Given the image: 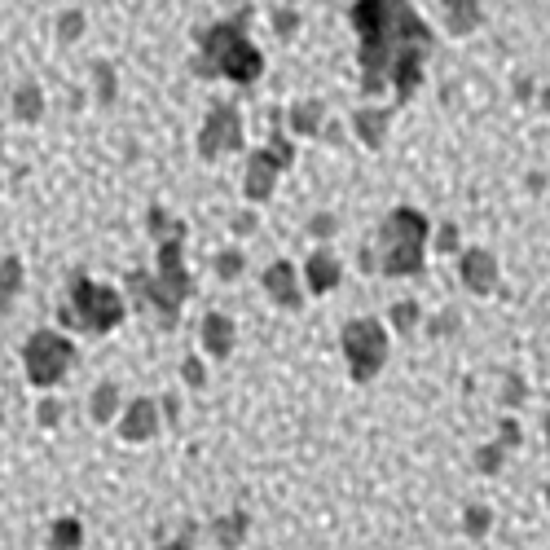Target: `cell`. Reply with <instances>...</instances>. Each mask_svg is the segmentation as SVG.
<instances>
[{
	"label": "cell",
	"instance_id": "cell-1",
	"mask_svg": "<svg viewBox=\"0 0 550 550\" xmlns=\"http://www.w3.org/2000/svg\"><path fill=\"white\" fill-rule=\"evenodd\" d=\"M348 22L361 36V88L383 93L392 84L396 102H410L423 84V62L436 49L432 27L410 9V0H357Z\"/></svg>",
	"mask_w": 550,
	"mask_h": 550
},
{
	"label": "cell",
	"instance_id": "cell-2",
	"mask_svg": "<svg viewBox=\"0 0 550 550\" xmlns=\"http://www.w3.org/2000/svg\"><path fill=\"white\" fill-rule=\"evenodd\" d=\"M198 49H203L194 62L198 75H225L234 84H256L264 71L260 49L247 40V18H225L216 27L198 31Z\"/></svg>",
	"mask_w": 550,
	"mask_h": 550
},
{
	"label": "cell",
	"instance_id": "cell-3",
	"mask_svg": "<svg viewBox=\"0 0 550 550\" xmlns=\"http://www.w3.org/2000/svg\"><path fill=\"white\" fill-rule=\"evenodd\" d=\"M427 216L414 207H396L379 225V256L374 269H383V278H414L423 269V247H427Z\"/></svg>",
	"mask_w": 550,
	"mask_h": 550
},
{
	"label": "cell",
	"instance_id": "cell-4",
	"mask_svg": "<svg viewBox=\"0 0 550 550\" xmlns=\"http://www.w3.org/2000/svg\"><path fill=\"white\" fill-rule=\"evenodd\" d=\"M128 291L159 308L168 326L176 322V317H181V304L190 300V291H194L190 269H185L181 234L163 238V247H159V273H154V278H150V273H132V278H128Z\"/></svg>",
	"mask_w": 550,
	"mask_h": 550
},
{
	"label": "cell",
	"instance_id": "cell-5",
	"mask_svg": "<svg viewBox=\"0 0 550 550\" xmlns=\"http://www.w3.org/2000/svg\"><path fill=\"white\" fill-rule=\"evenodd\" d=\"M75 326H84L88 335H110L119 322H124V295L110 291V286H97L93 278H75L71 282V304Z\"/></svg>",
	"mask_w": 550,
	"mask_h": 550
},
{
	"label": "cell",
	"instance_id": "cell-6",
	"mask_svg": "<svg viewBox=\"0 0 550 550\" xmlns=\"http://www.w3.org/2000/svg\"><path fill=\"white\" fill-rule=\"evenodd\" d=\"M339 344H344L348 374L357 383H370L374 374L383 370V361H388V330H383V322H374V317L348 322L344 335H339Z\"/></svg>",
	"mask_w": 550,
	"mask_h": 550
},
{
	"label": "cell",
	"instance_id": "cell-7",
	"mask_svg": "<svg viewBox=\"0 0 550 550\" xmlns=\"http://www.w3.org/2000/svg\"><path fill=\"white\" fill-rule=\"evenodd\" d=\"M71 366H75V344L58 330H36L27 339V348H22V370H27V379L36 388H53Z\"/></svg>",
	"mask_w": 550,
	"mask_h": 550
},
{
	"label": "cell",
	"instance_id": "cell-8",
	"mask_svg": "<svg viewBox=\"0 0 550 550\" xmlns=\"http://www.w3.org/2000/svg\"><path fill=\"white\" fill-rule=\"evenodd\" d=\"M229 150H242V115L234 106H216L203 119V132H198V154L203 159H220Z\"/></svg>",
	"mask_w": 550,
	"mask_h": 550
},
{
	"label": "cell",
	"instance_id": "cell-9",
	"mask_svg": "<svg viewBox=\"0 0 550 550\" xmlns=\"http://www.w3.org/2000/svg\"><path fill=\"white\" fill-rule=\"evenodd\" d=\"M278 163H273V154L269 150H256L247 159V176H242V190H247L251 203H264L273 190H278Z\"/></svg>",
	"mask_w": 550,
	"mask_h": 550
},
{
	"label": "cell",
	"instance_id": "cell-10",
	"mask_svg": "<svg viewBox=\"0 0 550 550\" xmlns=\"http://www.w3.org/2000/svg\"><path fill=\"white\" fill-rule=\"evenodd\" d=\"M462 282H467V291H476V295H489L493 286H498V260L489 256V251H480V247H471V251H462Z\"/></svg>",
	"mask_w": 550,
	"mask_h": 550
},
{
	"label": "cell",
	"instance_id": "cell-11",
	"mask_svg": "<svg viewBox=\"0 0 550 550\" xmlns=\"http://www.w3.org/2000/svg\"><path fill=\"white\" fill-rule=\"evenodd\" d=\"M154 432H159V410H154L150 396H137V401L128 405L119 436L132 440V445H146V440H154Z\"/></svg>",
	"mask_w": 550,
	"mask_h": 550
},
{
	"label": "cell",
	"instance_id": "cell-12",
	"mask_svg": "<svg viewBox=\"0 0 550 550\" xmlns=\"http://www.w3.org/2000/svg\"><path fill=\"white\" fill-rule=\"evenodd\" d=\"M203 348H207V357H216V361H225L229 352H234V344H238V326L229 322L225 313H207L203 317Z\"/></svg>",
	"mask_w": 550,
	"mask_h": 550
},
{
	"label": "cell",
	"instance_id": "cell-13",
	"mask_svg": "<svg viewBox=\"0 0 550 550\" xmlns=\"http://www.w3.org/2000/svg\"><path fill=\"white\" fill-rule=\"evenodd\" d=\"M304 278H308V291L313 295H326L339 286V278H344V264L330 256V251H313L304 264Z\"/></svg>",
	"mask_w": 550,
	"mask_h": 550
},
{
	"label": "cell",
	"instance_id": "cell-14",
	"mask_svg": "<svg viewBox=\"0 0 550 550\" xmlns=\"http://www.w3.org/2000/svg\"><path fill=\"white\" fill-rule=\"evenodd\" d=\"M264 291L273 295V304H282V308H300V286H295V269L286 260H278V264H269L264 269Z\"/></svg>",
	"mask_w": 550,
	"mask_h": 550
},
{
	"label": "cell",
	"instance_id": "cell-15",
	"mask_svg": "<svg viewBox=\"0 0 550 550\" xmlns=\"http://www.w3.org/2000/svg\"><path fill=\"white\" fill-rule=\"evenodd\" d=\"M440 9H445V27L454 31V36H471L484 18L480 0H440Z\"/></svg>",
	"mask_w": 550,
	"mask_h": 550
},
{
	"label": "cell",
	"instance_id": "cell-16",
	"mask_svg": "<svg viewBox=\"0 0 550 550\" xmlns=\"http://www.w3.org/2000/svg\"><path fill=\"white\" fill-rule=\"evenodd\" d=\"M352 128H357V137L366 141L370 150H379L383 146V137H388V110H357L352 115Z\"/></svg>",
	"mask_w": 550,
	"mask_h": 550
},
{
	"label": "cell",
	"instance_id": "cell-17",
	"mask_svg": "<svg viewBox=\"0 0 550 550\" xmlns=\"http://www.w3.org/2000/svg\"><path fill=\"white\" fill-rule=\"evenodd\" d=\"M247 528H251L247 515H242V511H229V515H220V520H212V537H216L220 550H238L242 537H247Z\"/></svg>",
	"mask_w": 550,
	"mask_h": 550
},
{
	"label": "cell",
	"instance_id": "cell-18",
	"mask_svg": "<svg viewBox=\"0 0 550 550\" xmlns=\"http://www.w3.org/2000/svg\"><path fill=\"white\" fill-rule=\"evenodd\" d=\"M14 115L22 119V124H36V119L44 115V93L36 84H22L14 93Z\"/></svg>",
	"mask_w": 550,
	"mask_h": 550
},
{
	"label": "cell",
	"instance_id": "cell-19",
	"mask_svg": "<svg viewBox=\"0 0 550 550\" xmlns=\"http://www.w3.org/2000/svg\"><path fill=\"white\" fill-rule=\"evenodd\" d=\"M18 286H22V260L9 256L5 264H0V313H9V308H14Z\"/></svg>",
	"mask_w": 550,
	"mask_h": 550
},
{
	"label": "cell",
	"instance_id": "cell-20",
	"mask_svg": "<svg viewBox=\"0 0 550 550\" xmlns=\"http://www.w3.org/2000/svg\"><path fill=\"white\" fill-rule=\"evenodd\" d=\"M322 119H326V106H322V102H300V106H291V128L300 132V137H313V132L322 128Z\"/></svg>",
	"mask_w": 550,
	"mask_h": 550
},
{
	"label": "cell",
	"instance_id": "cell-21",
	"mask_svg": "<svg viewBox=\"0 0 550 550\" xmlns=\"http://www.w3.org/2000/svg\"><path fill=\"white\" fill-rule=\"evenodd\" d=\"M119 410V388L115 383H102V388L93 392V401H88V414H93V423H110Z\"/></svg>",
	"mask_w": 550,
	"mask_h": 550
},
{
	"label": "cell",
	"instance_id": "cell-22",
	"mask_svg": "<svg viewBox=\"0 0 550 550\" xmlns=\"http://www.w3.org/2000/svg\"><path fill=\"white\" fill-rule=\"evenodd\" d=\"M80 542H84L80 520H58V524H53V533H49V550H80Z\"/></svg>",
	"mask_w": 550,
	"mask_h": 550
},
{
	"label": "cell",
	"instance_id": "cell-23",
	"mask_svg": "<svg viewBox=\"0 0 550 550\" xmlns=\"http://www.w3.org/2000/svg\"><path fill=\"white\" fill-rule=\"evenodd\" d=\"M392 326H396V330H414V326H418V304H410V300L396 304V308H392Z\"/></svg>",
	"mask_w": 550,
	"mask_h": 550
},
{
	"label": "cell",
	"instance_id": "cell-24",
	"mask_svg": "<svg viewBox=\"0 0 550 550\" xmlns=\"http://www.w3.org/2000/svg\"><path fill=\"white\" fill-rule=\"evenodd\" d=\"M216 273H220L225 282H234L238 273H242V256H238V251H225V256H216Z\"/></svg>",
	"mask_w": 550,
	"mask_h": 550
},
{
	"label": "cell",
	"instance_id": "cell-25",
	"mask_svg": "<svg viewBox=\"0 0 550 550\" xmlns=\"http://www.w3.org/2000/svg\"><path fill=\"white\" fill-rule=\"evenodd\" d=\"M476 467L484 471V476H493V471L502 467V445H489V449H480V454H476Z\"/></svg>",
	"mask_w": 550,
	"mask_h": 550
},
{
	"label": "cell",
	"instance_id": "cell-26",
	"mask_svg": "<svg viewBox=\"0 0 550 550\" xmlns=\"http://www.w3.org/2000/svg\"><path fill=\"white\" fill-rule=\"evenodd\" d=\"M462 528H467L471 537H480L484 528H489V511H484V506H471V511H467V520H462Z\"/></svg>",
	"mask_w": 550,
	"mask_h": 550
},
{
	"label": "cell",
	"instance_id": "cell-27",
	"mask_svg": "<svg viewBox=\"0 0 550 550\" xmlns=\"http://www.w3.org/2000/svg\"><path fill=\"white\" fill-rule=\"evenodd\" d=\"M97 97H102V102L115 97V75H110V66H97Z\"/></svg>",
	"mask_w": 550,
	"mask_h": 550
},
{
	"label": "cell",
	"instance_id": "cell-28",
	"mask_svg": "<svg viewBox=\"0 0 550 550\" xmlns=\"http://www.w3.org/2000/svg\"><path fill=\"white\" fill-rule=\"evenodd\" d=\"M185 383H190V388H203V366H198V361H185Z\"/></svg>",
	"mask_w": 550,
	"mask_h": 550
},
{
	"label": "cell",
	"instance_id": "cell-29",
	"mask_svg": "<svg viewBox=\"0 0 550 550\" xmlns=\"http://www.w3.org/2000/svg\"><path fill=\"white\" fill-rule=\"evenodd\" d=\"M454 247H458V229L445 225V229H440V251H454Z\"/></svg>",
	"mask_w": 550,
	"mask_h": 550
},
{
	"label": "cell",
	"instance_id": "cell-30",
	"mask_svg": "<svg viewBox=\"0 0 550 550\" xmlns=\"http://www.w3.org/2000/svg\"><path fill=\"white\" fill-rule=\"evenodd\" d=\"M75 31H80V14H66V18H62V36L75 40Z\"/></svg>",
	"mask_w": 550,
	"mask_h": 550
},
{
	"label": "cell",
	"instance_id": "cell-31",
	"mask_svg": "<svg viewBox=\"0 0 550 550\" xmlns=\"http://www.w3.org/2000/svg\"><path fill=\"white\" fill-rule=\"evenodd\" d=\"M313 234H322V238L335 234V220H330V216H317V220H313Z\"/></svg>",
	"mask_w": 550,
	"mask_h": 550
},
{
	"label": "cell",
	"instance_id": "cell-32",
	"mask_svg": "<svg viewBox=\"0 0 550 550\" xmlns=\"http://www.w3.org/2000/svg\"><path fill=\"white\" fill-rule=\"evenodd\" d=\"M251 229H256V216H238L234 220V234H251Z\"/></svg>",
	"mask_w": 550,
	"mask_h": 550
},
{
	"label": "cell",
	"instance_id": "cell-33",
	"mask_svg": "<svg viewBox=\"0 0 550 550\" xmlns=\"http://www.w3.org/2000/svg\"><path fill=\"white\" fill-rule=\"evenodd\" d=\"M159 550H190V546H185V542H172V546H159Z\"/></svg>",
	"mask_w": 550,
	"mask_h": 550
},
{
	"label": "cell",
	"instance_id": "cell-34",
	"mask_svg": "<svg viewBox=\"0 0 550 550\" xmlns=\"http://www.w3.org/2000/svg\"><path fill=\"white\" fill-rule=\"evenodd\" d=\"M542 106H546V110H550V88H546V93H542Z\"/></svg>",
	"mask_w": 550,
	"mask_h": 550
},
{
	"label": "cell",
	"instance_id": "cell-35",
	"mask_svg": "<svg viewBox=\"0 0 550 550\" xmlns=\"http://www.w3.org/2000/svg\"><path fill=\"white\" fill-rule=\"evenodd\" d=\"M546 445H550V414H546Z\"/></svg>",
	"mask_w": 550,
	"mask_h": 550
},
{
	"label": "cell",
	"instance_id": "cell-36",
	"mask_svg": "<svg viewBox=\"0 0 550 550\" xmlns=\"http://www.w3.org/2000/svg\"><path fill=\"white\" fill-rule=\"evenodd\" d=\"M546 502H550V489H546Z\"/></svg>",
	"mask_w": 550,
	"mask_h": 550
}]
</instances>
